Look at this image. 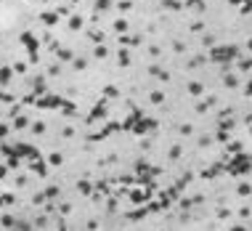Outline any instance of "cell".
<instances>
[{
	"label": "cell",
	"mask_w": 252,
	"mask_h": 231,
	"mask_svg": "<svg viewBox=\"0 0 252 231\" xmlns=\"http://www.w3.org/2000/svg\"><path fill=\"white\" fill-rule=\"evenodd\" d=\"M223 85H226V88H236L239 85L236 75H226V77H223Z\"/></svg>",
	"instance_id": "obj_1"
},
{
	"label": "cell",
	"mask_w": 252,
	"mask_h": 231,
	"mask_svg": "<svg viewBox=\"0 0 252 231\" xmlns=\"http://www.w3.org/2000/svg\"><path fill=\"white\" fill-rule=\"evenodd\" d=\"M202 91H205V88H202L199 82H189V93H191V96H199Z\"/></svg>",
	"instance_id": "obj_2"
},
{
	"label": "cell",
	"mask_w": 252,
	"mask_h": 231,
	"mask_svg": "<svg viewBox=\"0 0 252 231\" xmlns=\"http://www.w3.org/2000/svg\"><path fill=\"white\" fill-rule=\"evenodd\" d=\"M149 99H151V104H162V101H165V93H159V91H154V93H151V96H149Z\"/></svg>",
	"instance_id": "obj_3"
},
{
	"label": "cell",
	"mask_w": 252,
	"mask_h": 231,
	"mask_svg": "<svg viewBox=\"0 0 252 231\" xmlns=\"http://www.w3.org/2000/svg\"><path fill=\"white\" fill-rule=\"evenodd\" d=\"M14 128H16V131H21V128H27V117H16V120H14Z\"/></svg>",
	"instance_id": "obj_4"
},
{
	"label": "cell",
	"mask_w": 252,
	"mask_h": 231,
	"mask_svg": "<svg viewBox=\"0 0 252 231\" xmlns=\"http://www.w3.org/2000/svg\"><path fill=\"white\" fill-rule=\"evenodd\" d=\"M120 64H122V66H127V64H130V56H127L125 50H120Z\"/></svg>",
	"instance_id": "obj_5"
},
{
	"label": "cell",
	"mask_w": 252,
	"mask_h": 231,
	"mask_svg": "<svg viewBox=\"0 0 252 231\" xmlns=\"http://www.w3.org/2000/svg\"><path fill=\"white\" fill-rule=\"evenodd\" d=\"M250 191H252L250 183H242V186H239V194H250Z\"/></svg>",
	"instance_id": "obj_6"
},
{
	"label": "cell",
	"mask_w": 252,
	"mask_h": 231,
	"mask_svg": "<svg viewBox=\"0 0 252 231\" xmlns=\"http://www.w3.org/2000/svg\"><path fill=\"white\" fill-rule=\"evenodd\" d=\"M56 194H59V189H56V186H50V189L46 191V197H50V199H53V197H56Z\"/></svg>",
	"instance_id": "obj_7"
},
{
	"label": "cell",
	"mask_w": 252,
	"mask_h": 231,
	"mask_svg": "<svg viewBox=\"0 0 252 231\" xmlns=\"http://www.w3.org/2000/svg\"><path fill=\"white\" fill-rule=\"evenodd\" d=\"M244 93H247V96H252V80L247 82V85H244Z\"/></svg>",
	"instance_id": "obj_8"
},
{
	"label": "cell",
	"mask_w": 252,
	"mask_h": 231,
	"mask_svg": "<svg viewBox=\"0 0 252 231\" xmlns=\"http://www.w3.org/2000/svg\"><path fill=\"white\" fill-rule=\"evenodd\" d=\"M228 231H247V229H244V226H231Z\"/></svg>",
	"instance_id": "obj_9"
}]
</instances>
